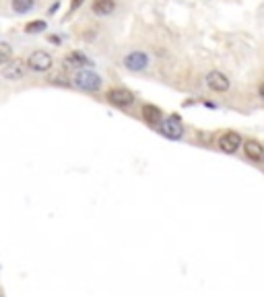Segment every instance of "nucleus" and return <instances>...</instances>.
Returning a JSON list of instances; mask_svg holds the SVG:
<instances>
[{"label": "nucleus", "instance_id": "nucleus-1", "mask_svg": "<svg viewBox=\"0 0 264 297\" xmlns=\"http://www.w3.org/2000/svg\"><path fill=\"white\" fill-rule=\"evenodd\" d=\"M73 83L83 91H89V93H95V91L101 89V77L97 73L89 71V68H81V71H77Z\"/></svg>", "mask_w": 264, "mask_h": 297}, {"label": "nucleus", "instance_id": "nucleus-2", "mask_svg": "<svg viewBox=\"0 0 264 297\" xmlns=\"http://www.w3.org/2000/svg\"><path fill=\"white\" fill-rule=\"evenodd\" d=\"M159 132L165 136V139H171V141H178L184 136V124H182V118L171 113L165 120H161V126H159Z\"/></svg>", "mask_w": 264, "mask_h": 297}, {"label": "nucleus", "instance_id": "nucleus-3", "mask_svg": "<svg viewBox=\"0 0 264 297\" xmlns=\"http://www.w3.org/2000/svg\"><path fill=\"white\" fill-rule=\"evenodd\" d=\"M52 64H54V60H52V56L48 54V52H33L29 58H27V66L31 68V71H35V73H46V71H50L52 68Z\"/></svg>", "mask_w": 264, "mask_h": 297}, {"label": "nucleus", "instance_id": "nucleus-4", "mask_svg": "<svg viewBox=\"0 0 264 297\" xmlns=\"http://www.w3.org/2000/svg\"><path fill=\"white\" fill-rule=\"evenodd\" d=\"M107 101L116 107H130L135 103V93H130L128 89H112L107 93Z\"/></svg>", "mask_w": 264, "mask_h": 297}, {"label": "nucleus", "instance_id": "nucleus-5", "mask_svg": "<svg viewBox=\"0 0 264 297\" xmlns=\"http://www.w3.org/2000/svg\"><path fill=\"white\" fill-rule=\"evenodd\" d=\"M124 66L128 71H135V73H141L149 66V56L145 52H130L124 56Z\"/></svg>", "mask_w": 264, "mask_h": 297}, {"label": "nucleus", "instance_id": "nucleus-6", "mask_svg": "<svg viewBox=\"0 0 264 297\" xmlns=\"http://www.w3.org/2000/svg\"><path fill=\"white\" fill-rule=\"evenodd\" d=\"M25 75V62L23 60H9L7 64H3V77L7 81H17Z\"/></svg>", "mask_w": 264, "mask_h": 297}, {"label": "nucleus", "instance_id": "nucleus-7", "mask_svg": "<svg viewBox=\"0 0 264 297\" xmlns=\"http://www.w3.org/2000/svg\"><path fill=\"white\" fill-rule=\"evenodd\" d=\"M207 87L217 91V93H225V91H229V79L219 71H211L207 75Z\"/></svg>", "mask_w": 264, "mask_h": 297}, {"label": "nucleus", "instance_id": "nucleus-8", "mask_svg": "<svg viewBox=\"0 0 264 297\" xmlns=\"http://www.w3.org/2000/svg\"><path fill=\"white\" fill-rule=\"evenodd\" d=\"M239 147H241V136L237 132H225L221 139H219V149H221L223 153L233 155Z\"/></svg>", "mask_w": 264, "mask_h": 297}, {"label": "nucleus", "instance_id": "nucleus-9", "mask_svg": "<svg viewBox=\"0 0 264 297\" xmlns=\"http://www.w3.org/2000/svg\"><path fill=\"white\" fill-rule=\"evenodd\" d=\"M143 120H145L149 126H157V124H161V120H163V113H161L159 107L147 103V105H143Z\"/></svg>", "mask_w": 264, "mask_h": 297}, {"label": "nucleus", "instance_id": "nucleus-10", "mask_svg": "<svg viewBox=\"0 0 264 297\" xmlns=\"http://www.w3.org/2000/svg\"><path fill=\"white\" fill-rule=\"evenodd\" d=\"M244 153H246L248 159H252V161H260V159H264V147L258 141H246L244 143Z\"/></svg>", "mask_w": 264, "mask_h": 297}, {"label": "nucleus", "instance_id": "nucleus-11", "mask_svg": "<svg viewBox=\"0 0 264 297\" xmlns=\"http://www.w3.org/2000/svg\"><path fill=\"white\" fill-rule=\"evenodd\" d=\"M64 66H71V68H83V66H91V60L87 58L81 52H71L69 56L64 58Z\"/></svg>", "mask_w": 264, "mask_h": 297}, {"label": "nucleus", "instance_id": "nucleus-12", "mask_svg": "<svg viewBox=\"0 0 264 297\" xmlns=\"http://www.w3.org/2000/svg\"><path fill=\"white\" fill-rule=\"evenodd\" d=\"M93 13L99 15V17H105V15H112L116 11V0H93Z\"/></svg>", "mask_w": 264, "mask_h": 297}, {"label": "nucleus", "instance_id": "nucleus-13", "mask_svg": "<svg viewBox=\"0 0 264 297\" xmlns=\"http://www.w3.org/2000/svg\"><path fill=\"white\" fill-rule=\"evenodd\" d=\"M35 0H13V11L19 13V15H25L33 9Z\"/></svg>", "mask_w": 264, "mask_h": 297}, {"label": "nucleus", "instance_id": "nucleus-14", "mask_svg": "<svg viewBox=\"0 0 264 297\" xmlns=\"http://www.w3.org/2000/svg\"><path fill=\"white\" fill-rule=\"evenodd\" d=\"M11 52H13V48H11L9 41H3V43H0V62L7 64V62L11 60Z\"/></svg>", "mask_w": 264, "mask_h": 297}, {"label": "nucleus", "instance_id": "nucleus-15", "mask_svg": "<svg viewBox=\"0 0 264 297\" xmlns=\"http://www.w3.org/2000/svg\"><path fill=\"white\" fill-rule=\"evenodd\" d=\"M25 31H27V33H39V31H46V23H43V21H33V23H27Z\"/></svg>", "mask_w": 264, "mask_h": 297}, {"label": "nucleus", "instance_id": "nucleus-16", "mask_svg": "<svg viewBox=\"0 0 264 297\" xmlns=\"http://www.w3.org/2000/svg\"><path fill=\"white\" fill-rule=\"evenodd\" d=\"M81 3H83V0H73V5H71V11H77Z\"/></svg>", "mask_w": 264, "mask_h": 297}, {"label": "nucleus", "instance_id": "nucleus-17", "mask_svg": "<svg viewBox=\"0 0 264 297\" xmlns=\"http://www.w3.org/2000/svg\"><path fill=\"white\" fill-rule=\"evenodd\" d=\"M258 95H260V99H264V81L260 83V89H258Z\"/></svg>", "mask_w": 264, "mask_h": 297}]
</instances>
